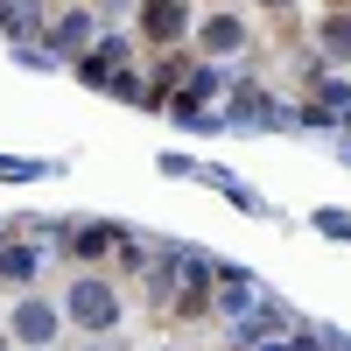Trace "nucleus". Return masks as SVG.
<instances>
[{"label": "nucleus", "mask_w": 351, "mask_h": 351, "mask_svg": "<svg viewBox=\"0 0 351 351\" xmlns=\"http://www.w3.org/2000/svg\"><path fill=\"white\" fill-rule=\"evenodd\" d=\"M64 309H71V324H84V330H112V324H120V295H112L106 281H77Z\"/></svg>", "instance_id": "f257e3e1"}, {"label": "nucleus", "mask_w": 351, "mask_h": 351, "mask_svg": "<svg viewBox=\"0 0 351 351\" xmlns=\"http://www.w3.org/2000/svg\"><path fill=\"white\" fill-rule=\"evenodd\" d=\"M14 337L21 344H49L56 337V309L49 302H14Z\"/></svg>", "instance_id": "f03ea898"}, {"label": "nucleus", "mask_w": 351, "mask_h": 351, "mask_svg": "<svg viewBox=\"0 0 351 351\" xmlns=\"http://www.w3.org/2000/svg\"><path fill=\"white\" fill-rule=\"evenodd\" d=\"M141 28H148L155 43H176L183 36V0H148V8H141Z\"/></svg>", "instance_id": "7ed1b4c3"}, {"label": "nucleus", "mask_w": 351, "mask_h": 351, "mask_svg": "<svg viewBox=\"0 0 351 351\" xmlns=\"http://www.w3.org/2000/svg\"><path fill=\"white\" fill-rule=\"evenodd\" d=\"M204 43H211V49H239L246 28H239V21H211V28H204Z\"/></svg>", "instance_id": "20e7f679"}, {"label": "nucleus", "mask_w": 351, "mask_h": 351, "mask_svg": "<svg viewBox=\"0 0 351 351\" xmlns=\"http://www.w3.org/2000/svg\"><path fill=\"white\" fill-rule=\"evenodd\" d=\"M14 274H36V253H0V281H14Z\"/></svg>", "instance_id": "39448f33"}, {"label": "nucleus", "mask_w": 351, "mask_h": 351, "mask_svg": "<svg viewBox=\"0 0 351 351\" xmlns=\"http://www.w3.org/2000/svg\"><path fill=\"white\" fill-rule=\"evenodd\" d=\"M324 43H330L337 56H351V21H330V28H324Z\"/></svg>", "instance_id": "423d86ee"}, {"label": "nucleus", "mask_w": 351, "mask_h": 351, "mask_svg": "<svg viewBox=\"0 0 351 351\" xmlns=\"http://www.w3.org/2000/svg\"><path fill=\"white\" fill-rule=\"evenodd\" d=\"M267 8H288V0H267Z\"/></svg>", "instance_id": "0eeeda50"}, {"label": "nucleus", "mask_w": 351, "mask_h": 351, "mask_svg": "<svg viewBox=\"0 0 351 351\" xmlns=\"http://www.w3.org/2000/svg\"><path fill=\"white\" fill-rule=\"evenodd\" d=\"M0 351H8V344H0Z\"/></svg>", "instance_id": "6e6552de"}]
</instances>
